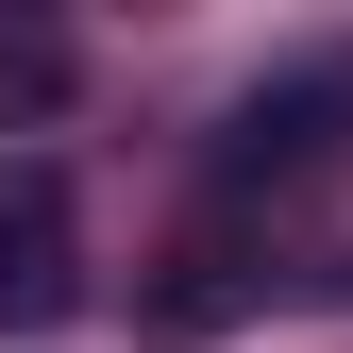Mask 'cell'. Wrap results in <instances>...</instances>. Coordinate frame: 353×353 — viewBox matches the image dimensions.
<instances>
[{
    "label": "cell",
    "mask_w": 353,
    "mask_h": 353,
    "mask_svg": "<svg viewBox=\"0 0 353 353\" xmlns=\"http://www.w3.org/2000/svg\"><path fill=\"white\" fill-rule=\"evenodd\" d=\"M336 152H353V68H286L219 118V185H320Z\"/></svg>",
    "instance_id": "obj_1"
},
{
    "label": "cell",
    "mask_w": 353,
    "mask_h": 353,
    "mask_svg": "<svg viewBox=\"0 0 353 353\" xmlns=\"http://www.w3.org/2000/svg\"><path fill=\"white\" fill-rule=\"evenodd\" d=\"M270 286H286V270H252L236 236H202V252H168V286H152V320H185V336H202V320H252Z\"/></svg>",
    "instance_id": "obj_3"
},
{
    "label": "cell",
    "mask_w": 353,
    "mask_h": 353,
    "mask_svg": "<svg viewBox=\"0 0 353 353\" xmlns=\"http://www.w3.org/2000/svg\"><path fill=\"white\" fill-rule=\"evenodd\" d=\"M51 101H68V34L0 17V118H51Z\"/></svg>",
    "instance_id": "obj_4"
},
{
    "label": "cell",
    "mask_w": 353,
    "mask_h": 353,
    "mask_svg": "<svg viewBox=\"0 0 353 353\" xmlns=\"http://www.w3.org/2000/svg\"><path fill=\"white\" fill-rule=\"evenodd\" d=\"M84 320V219L51 168H0V336H51Z\"/></svg>",
    "instance_id": "obj_2"
}]
</instances>
